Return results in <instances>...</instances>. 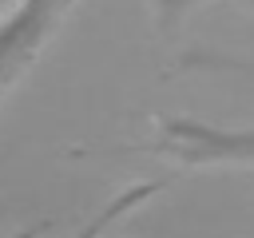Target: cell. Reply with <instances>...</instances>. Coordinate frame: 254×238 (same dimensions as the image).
Instances as JSON below:
<instances>
[{
	"label": "cell",
	"instance_id": "obj_2",
	"mask_svg": "<svg viewBox=\"0 0 254 238\" xmlns=\"http://www.w3.org/2000/svg\"><path fill=\"white\" fill-rule=\"evenodd\" d=\"M159 186H163V182H143V186H131V190H127V194H119V198H115V202H111L107 210H99V214H95V222H87V226H83V230H79L75 238H95V234H99L103 226H111V222H115V218H119L123 210L139 206V202H143L147 194H155Z\"/></svg>",
	"mask_w": 254,
	"mask_h": 238
},
{
	"label": "cell",
	"instance_id": "obj_1",
	"mask_svg": "<svg viewBox=\"0 0 254 238\" xmlns=\"http://www.w3.org/2000/svg\"><path fill=\"white\" fill-rule=\"evenodd\" d=\"M71 0H20L16 12L0 24V99L32 67L48 36L60 28Z\"/></svg>",
	"mask_w": 254,
	"mask_h": 238
},
{
	"label": "cell",
	"instance_id": "obj_3",
	"mask_svg": "<svg viewBox=\"0 0 254 238\" xmlns=\"http://www.w3.org/2000/svg\"><path fill=\"white\" fill-rule=\"evenodd\" d=\"M8 238H44V226H28V230H16Z\"/></svg>",
	"mask_w": 254,
	"mask_h": 238
}]
</instances>
